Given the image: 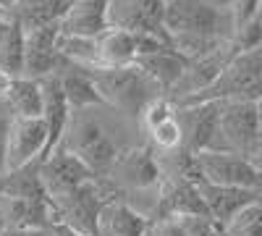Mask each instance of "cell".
Listing matches in <instances>:
<instances>
[{
	"instance_id": "83f0119b",
	"label": "cell",
	"mask_w": 262,
	"mask_h": 236,
	"mask_svg": "<svg viewBox=\"0 0 262 236\" xmlns=\"http://www.w3.org/2000/svg\"><path fill=\"white\" fill-rule=\"evenodd\" d=\"M11 84H13V76H8L6 71H0V100H6V97H8Z\"/></svg>"
},
{
	"instance_id": "ffe728a7",
	"label": "cell",
	"mask_w": 262,
	"mask_h": 236,
	"mask_svg": "<svg viewBox=\"0 0 262 236\" xmlns=\"http://www.w3.org/2000/svg\"><path fill=\"white\" fill-rule=\"evenodd\" d=\"M223 236H262V200L247 205L223 226Z\"/></svg>"
},
{
	"instance_id": "e0dca14e",
	"label": "cell",
	"mask_w": 262,
	"mask_h": 236,
	"mask_svg": "<svg viewBox=\"0 0 262 236\" xmlns=\"http://www.w3.org/2000/svg\"><path fill=\"white\" fill-rule=\"evenodd\" d=\"M6 102L16 118H42L45 116V87H42V79H29V76L13 79Z\"/></svg>"
},
{
	"instance_id": "52a82bcc",
	"label": "cell",
	"mask_w": 262,
	"mask_h": 236,
	"mask_svg": "<svg viewBox=\"0 0 262 236\" xmlns=\"http://www.w3.org/2000/svg\"><path fill=\"white\" fill-rule=\"evenodd\" d=\"M165 6L168 0H107V27L158 37L173 45L165 29Z\"/></svg>"
},
{
	"instance_id": "484cf974",
	"label": "cell",
	"mask_w": 262,
	"mask_h": 236,
	"mask_svg": "<svg viewBox=\"0 0 262 236\" xmlns=\"http://www.w3.org/2000/svg\"><path fill=\"white\" fill-rule=\"evenodd\" d=\"M0 236H53V228H6Z\"/></svg>"
},
{
	"instance_id": "8992f818",
	"label": "cell",
	"mask_w": 262,
	"mask_h": 236,
	"mask_svg": "<svg viewBox=\"0 0 262 236\" xmlns=\"http://www.w3.org/2000/svg\"><path fill=\"white\" fill-rule=\"evenodd\" d=\"M194 163L202 181L262 191V168L244 155L228 153V149H205L194 155Z\"/></svg>"
},
{
	"instance_id": "f1b7e54d",
	"label": "cell",
	"mask_w": 262,
	"mask_h": 236,
	"mask_svg": "<svg viewBox=\"0 0 262 236\" xmlns=\"http://www.w3.org/2000/svg\"><path fill=\"white\" fill-rule=\"evenodd\" d=\"M53 236H84V233L74 231L71 226H66V223H55L53 226Z\"/></svg>"
},
{
	"instance_id": "3957f363",
	"label": "cell",
	"mask_w": 262,
	"mask_h": 236,
	"mask_svg": "<svg viewBox=\"0 0 262 236\" xmlns=\"http://www.w3.org/2000/svg\"><path fill=\"white\" fill-rule=\"evenodd\" d=\"M58 147L76 155L95 176H107V170L113 168V163L121 155V149L116 139L111 137V132L105 128V123L95 118L90 111H79L69 121Z\"/></svg>"
},
{
	"instance_id": "ac0fdd59",
	"label": "cell",
	"mask_w": 262,
	"mask_h": 236,
	"mask_svg": "<svg viewBox=\"0 0 262 236\" xmlns=\"http://www.w3.org/2000/svg\"><path fill=\"white\" fill-rule=\"evenodd\" d=\"M60 79V87H63V95L66 100H69L71 108L76 111H90L95 108V105H102V97L95 87V81L90 79V74H86L84 69H74L71 74L66 76H58Z\"/></svg>"
},
{
	"instance_id": "d4e9b609",
	"label": "cell",
	"mask_w": 262,
	"mask_h": 236,
	"mask_svg": "<svg viewBox=\"0 0 262 236\" xmlns=\"http://www.w3.org/2000/svg\"><path fill=\"white\" fill-rule=\"evenodd\" d=\"M144 236H186L181 218H152Z\"/></svg>"
},
{
	"instance_id": "8fae6325",
	"label": "cell",
	"mask_w": 262,
	"mask_h": 236,
	"mask_svg": "<svg viewBox=\"0 0 262 236\" xmlns=\"http://www.w3.org/2000/svg\"><path fill=\"white\" fill-rule=\"evenodd\" d=\"M189 216H207V207L200 189H196V181L165 174L152 218H189Z\"/></svg>"
},
{
	"instance_id": "5bb4252c",
	"label": "cell",
	"mask_w": 262,
	"mask_h": 236,
	"mask_svg": "<svg viewBox=\"0 0 262 236\" xmlns=\"http://www.w3.org/2000/svg\"><path fill=\"white\" fill-rule=\"evenodd\" d=\"M149 223H152V218L144 210L134 207L123 197H116L100 212L97 236H144Z\"/></svg>"
},
{
	"instance_id": "5b68a950",
	"label": "cell",
	"mask_w": 262,
	"mask_h": 236,
	"mask_svg": "<svg viewBox=\"0 0 262 236\" xmlns=\"http://www.w3.org/2000/svg\"><path fill=\"white\" fill-rule=\"evenodd\" d=\"M262 137L259 105L249 100H226L221 102V144L228 153L254 160Z\"/></svg>"
},
{
	"instance_id": "7c38bea8",
	"label": "cell",
	"mask_w": 262,
	"mask_h": 236,
	"mask_svg": "<svg viewBox=\"0 0 262 236\" xmlns=\"http://www.w3.org/2000/svg\"><path fill=\"white\" fill-rule=\"evenodd\" d=\"M189 132H184L186 153L200 155L205 149H223L221 144V102H200L186 108Z\"/></svg>"
},
{
	"instance_id": "d6986e66",
	"label": "cell",
	"mask_w": 262,
	"mask_h": 236,
	"mask_svg": "<svg viewBox=\"0 0 262 236\" xmlns=\"http://www.w3.org/2000/svg\"><path fill=\"white\" fill-rule=\"evenodd\" d=\"M0 71L18 79L24 76V24L21 18L11 21L6 37L0 39Z\"/></svg>"
},
{
	"instance_id": "7a4b0ae2",
	"label": "cell",
	"mask_w": 262,
	"mask_h": 236,
	"mask_svg": "<svg viewBox=\"0 0 262 236\" xmlns=\"http://www.w3.org/2000/svg\"><path fill=\"white\" fill-rule=\"evenodd\" d=\"M84 71L95 81V87L102 97V105H111L116 113H123L131 118L142 116L144 105L158 97L152 92V87H158V84L137 63H128V66H92Z\"/></svg>"
},
{
	"instance_id": "4fadbf2b",
	"label": "cell",
	"mask_w": 262,
	"mask_h": 236,
	"mask_svg": "<svg viewBox=\"0 0 262 236\" xmlns=\"http://www.w3.org/2000/svg\"><path fill=\"white\" fill-rule=\"evenodd\" d=\"M196 189L205 200L207 207V216L217 223V226H226L233 216H238L247 205L259 200V191L252 189H236V186H221V184H210V181H196Z\"/></svg>"
},
{
	"instance_id": "277c9868",
	"label": "cell",
	"mask_w": 262,
	"mask_h": 236,
	"mask_svg": "<svg viewBox=\"0 0 262 236\" xmlns=\"http://www.w3.org/2000/svg\"><path fill=\"white\" fill-rule=\"evenodd\" d=\"M102 179L111 181L121 197L123 195H142V191H152L158 197L163 179H165V170H163L158 155L152 153V147L139 144V147L121 149L118 160L113 163V168Z\"/></svg>"
},
{
	"instance_id": "4316f807",
	"label": "cell",
	"mask_w": 262,
	"mask_h": 236,
	"mask_svg": "<svg viewBox=\"0 0 262 236\" xmlns=\"http://www.w3.org/2000/svg\"><path fill=\"white\" fill-rule=\"evenodd\" d=\"M21 13H18V0H0V18L6 21H16Z\"/></svg>"
},
{
	"instance_id": "cb8c5ba5",
	"label": "cell",
	"mask_w": 262,
	"mask_h": 236,
	"mask_svg": "<svg viewBox=\"0 0 262 236\" xmlns=\"http://www.w3.org/2000/svg\"><path fill=\"white\" fill-rule=\"evenodd\" d=\"M184 233L186 236H223V228L217 226L210 216H189L181 218Z\"/></svg>"
},
{
	"instance_id": "44dd1931",
	"label": "cell",
	"mask_w": 262,
	"mask_h": 236,
	"mask_svg": "<svg viewBox=\"0 0 262 236\" xmlns=\"http://www.w3.org/2000/svg\"><path fill=\"white\" fill-rule=\"evenodd\" d=\"M149 139H152V144H155L158 149H163V153H176V149L184 147V126H181V121L176 116H170L158 128H152Z\"/></svg>"
},
{
	"instance_id": "6da1fadb",
	"label": "cell",
	"mask_w": 262,
	"mask_h": 236,
	"mask_svg": "<svg viewBox=\"0 0 262 236\" xmlns=\"http://www.w3.org/2000/svg\"><path fill=\"white\" fill-rule=\"evenodd\" d=\"M226 100H262V45L238 50L231 55V60L223 66L207 87L186 95L181 102L184 108L200 102H226Z\"/></svg>"
},
{
	"instance_id": "30bf717a",
	"label": "cell",
	"mask_w": 262,
	"mask_h": 236,
	"mask_svg": "<svg viewBox=\"0 0 262 236\" xmlns=\"http://www.w3.org/2000/svg\"><path fill=\"white\" fill-rule=\"evenodd\" d=\"M60 29L58 24L32 27L24 29V76L29 79H48L63 60L58 50Z\"/></svg>"
},
{
	"instance_id": "7402d4cb",
	"label": "cell",
	"mask_w": 262,
	"mask_h": 236,
	"mask_svg": "<svg viewBox=\"0 0 262 236\" xmlns=\"http://www.w3.org/2000/svg\"><path fill=\"white\" fill-rule=\"evenodd\" d=\"M173 116V105H170V100L168 97H155V100H149L147 105H144V111H142V126L147 128V132H152V128H158L165 118H170Z\"/></svg>"
},
{
	"instance_id": "f546056e",
	"label": "cell",
	"mask_w": 262,
	"mask_h": 236,
	"mask_svg": "<svg viewBox=\"0 0 262 236\" xmlns=\"http://www.w3.org/2000/svg\"><path fill=\"white\" fill-rule=\"evenodd\" d=\"M6 231V218H3V207H0V233Z\"/></svg>"
},
{
	"instance_id": "4dcf8cb0",
	"label": "cell",
	"mask_w": 262,
	"mask_h": 236,
	"mask_svg": "<svg viewBox=\"0 0 262 236\" xmlns=\"http://www.w3.org/2000/svg\"><path fill=\"white\" fill-rule=\"evenodd\" d=\"M257 105H259V118H262V100H259V102H257Z\"/></svg>"
},
{
	"instance_id": "2e32d148",
	"label": "cell",
	"mask_w": 262,
	"mask_h": 236,
	"mask_svg": "<svg viewBox=\"0 0 262 236\" xmlns=\"http://www.w3.org/2000/svg\"><path fill=\"white\" fill-rule=\"evenodd\" d=\"M137 66L158 84L163 90H173L186 79L189 74V66L191 60L186 55H181L176 48H163L158 53H149V55H142L137 58Z\"/></svg>"
},
{
	"instance_id": "603a6c76",
	"label": "cell",
	"mask_w": 262,
	"mask_h": 236,
	"mask_svg": "<svg viewBox=\"0 0 262 236\" xmlns=\"http://www.w3.org/2000/svg\"><path fill=\"white\" fill-rule=\"evenodd\" d=\"M262 0H231V13H233V27L236 32L252 24L254 18H259Z\"/></svg>"
},
{
	"instance_id": "9a60e30c",
	"label": "cell",
	"mask_w": 262,
	"mask_h": 236,
	"mask_svg": "<svg viewBox=\"0 0 262 236\" xmlns=\"http://www.w3.org/2000/svg\"><path fill=\"white\" fill-rule=\"evenodd\" d=\"M137 58H139L137 34L107 27L105 32L92 37V66H128V63H137Z\"/></svg>"
},
{
	"instance_id": "ba28073f",
	"label": "cell",
	"mask_w": 262,
	"mask_h": 236,
	"mask_svg": "<svg viewBox=\"0 0 262 236\" xmlns=\"http://www.w3.org/2000/svg\"><path fill=\"white\" fill-rule=\"evenodd\" d=\"M39 179L55 207L60 200L71 197L79 186H84L86 181H92L97 176L76 155H71L69 149L55 147L45 160H39Z\"/></svg>"
},
{
	"instance_id": "9c48e42d",
	"label": "cell",
	"mask_w": 262,
	"mask_h": 236,
	"mask_svg": "<svg viewBox=\"0 0 262 236\" xmlns=\"http://www.w3.org/2000/svg\"><path fill=\"white\" fill-rule=\"evenodd\" d=\"M48 155L45 118H11L8 126V170L39 163Z\"/></svg>"
}]
</instances>
